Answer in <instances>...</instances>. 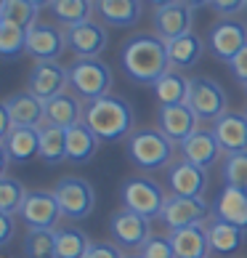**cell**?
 <instances>
[{
    "label": "cell",
    "mask_w": 247,
    "mask_h": 258,
    "mask_svg": "<svg viewBox=\"0 0 247 258\" xmlns=\"http://www.w3.org/2000/svg\"><path fill=\"white\" fill-rule=\"evenodd\" d=\"M244 22H247V8H244Z\"/></svg>",
    "instance_id": "7dc6e473"
},
{
    "label": "cell",
    "mask_w": 247,
    "mask_h": 258,
    "mask_svg": "<svg viewBox=\"0 0 247 258\" xmlns=\"http://www.w3.org/2000/svg\"><path fill=\"white\" fill-rule=\"evenodd\" d=\"M184 3H186V6H192L194 11H197V8H202V6H210V0H184Z\"/></svg>",
    "instance_id": "7bdbcfd3"
},
{
    "label": "cell",
    "mask_w": 247,
    "mask_h": 258,
    "mask_svg": "<svg viewBox=\"0 0 247 258\" xmlns=\"http://www.w3.org/2000/svg\"><path fill=\"white\" fill-rule=\"evenodd\" d=\"M120 64L125 75L138 85H154L170 70L168 59V43L157 35L138 32L122 43Z\"/></svg>",
    "instance_id": "6da1fadb"
},
{
    "label": "cell",
    "mask_w": 247,
    "mask_h": 258,
    "mask_svg": "<svg viewBox=\"0 0 247 258\" xmlns=\"http://www.w3.org/2000/svg\"><path fill=\"white\" fill-rule=\"evenodd\" d=\"M85 258H125L117 242H93Z\"/></svg>",
    "instance_id": "ab89813d"
},
{
    "label": "cell",
    "mask_w": 247,
    "mask_h": 258,
    "mask_svg": "<svg viewBox=\"0 0 247 258\" xmlns=\"http://www.w3.org/2000/svg\"><path fill=\"white\" fill-rule=\"evenodd\" d=\"M218 144L226 155H236V152H247V114L244 112H226L223 117L213 122Z\"/></svg>",
    "instance_id": "d6986e66"
},
{
    "label": "cell",
    "mask_w": 247,
    "mask_h": 258,
    "mask_svg": "<svg viewBox=\"0 0 247 258\" xmlns=\"http://www.w3.org/2000/svg\"><path fill=\"white\" fill-rule=\"evenodd\" d=\"M66 45L77 59H99L109 45V32L99 22H83L74 27H66Z\"/></svg>",
    "instance_id": "7c38bea8"
},
{
    "label": "cell",
    "mask_w": 247,
    "mask_h": 258,
    "mask_svg": "<svg viewBox=\"0 0 247 258\" xmlns=\"http://www.w3.org/2000/svg\"><path fill=\"white\" fill-rule=\"evenodd\" d=\"M229 70H231V75H234V80H236V83L247 85V45H244V48L229 61Z\"/></svg>",
    "instance_id": "60d3db41"
},
{
    "label": "cell",
    "mask_w": 247,
    "mask_h": 258,
    "mask_svg": "<svg viewBox=\"0 0 247 258\" xmlns=\"http://www.w3.org/2000/svg\"><path fill=\"white\" fill-rule=\"evenodd\" d=\"M69 88L72 93L88 104L112 91V70L101 59H74L69 67Z\"/></svg>",
    "instance_id": "277c9868"
},
{
    "label": "cell",
    "mask_w": 247,
    "mask_h": 258,
    "mask_svg": "<svg viewBox=\"0 0 247 258\" xmlns=\"http://www.w3.org/2000/svg\"><path fill=\"white\" fill-rule=\"evenodd\" d=\"M207 237H210V247L215 253H234L239 250L242 242H244V229L234 226L229 221H223V218L213 216L210 221H207Z\"/></svg>",
    "instance_id": "f1b7e54d"
},
{
    "label": "cell",
    "mask_w": 247,
    "mask_h": 258,
    "mask_svg": "<svg viewBox=\"0 0 247 258\" xmlns=\"http://www.w3.org/2000/svg\"><path fill=\"white\" fill-rule=\"evenodd\" d=\"M151 24H154V35L162 37L165 43L176 40L186 32H194V8L186 6L184 0H176L170 6L154 8V16H151Z\"/></svg>",
    "instance_id": "5bb4252c"
},
{
    "label": "cell",
    "mask_w": 247,
    "mask_h": 258,
    "mask_svg": "<svg viewBox=\"0 0 247 258\" xmlns=\"http://www.w3.org/2000/svg\"><path fill=\"white\" fill-rule=\"evenodd\" d=\"M37 14L40 8L32 6L30 0H0V22H11L30 30L32 24H37Z\"/></svg>",
    "instance_id": "d6a6232c"
},
{
    "label": "cell",
    "mask_w": 247,
    "mask_h": 258,
    "mask_svg": "<svg viewBox=\"0 0 247 258\" xmlns=\"http://www.w3.org/2000/svg\"><path fill=\"white\" fill-rule=\"evenodd\" d=\"M207 216H210V205H207L205 197H176V195H170L159 218H162V224L173 232V229L205 224Z\"/></svg>",
    "instance_id": "4fadbf2b"
},
{
    "label": "cell",
    "mask_w": 247,
    "mask_h": 258,
    "mask_svg": "<svg viewBox=\"0 0 247 258\" xmlns=\"http://www.w3.org/2000/svg\"><path fill=\"white\" fill-rule=\"evenodd\" d=\"M96 11V0H53L51 14L56 24H61L64 30L83 22H91V14Z\"/></svg>",
    "instance_id": "4dcf8cb0"
},
{
    "label": "cell",
    "mask_w": 247,
    "mask_h": 258,
    "mask_svg": "<svg viewBox=\"0 0 247 258\" xmlns=\"http://www.w3.org/2000/svg\"><path fill=\"white\" fill-rule=\"evenodd\" d=\"M66 45V30L51 22H37L27 30V53L35 61H59Z\"/></svg>",
    "instance_id": "9c48e42d"
},
{
    "label": "cell",
    "mask_w": 247,
    "mask_h": 258,
    "mask_svg": "<svg viewBox=\"0 0 247 258\" xmlns=\"http://www.w3.org/2000/svg\"><path fill=\"white\" fill-rule=\"evenodd\" d=\"M178 149H181V157L194 162V165L199 168H210L218 162V157H221V144H218L215 133L213 131H205V128H197L192 136H189L186 141H181L178 144Z\"/></svg>",
    "instance_id": "ffe728a7"
},
{
    "label": "cell",
    "mask_w": 247,
    "mask_h": 258,
    "mask_svg": "<svg viewBox=\"0 0 247 258\" xmlns=\"http://www.w3.org/2000/svg\"><path fill=\"white\" fill-rule=\"evenodd\" d=\"M0 53L6 59H16L19 53H27V30L11 22H0Z\"/></svg>",
    "instance_id": "d590c367"
},
{
    "label": "cell",
    "mask_w": 247,
    "mask_h": 258,
    "mask_svg": "<svg viewBox=\"0 0 247 258\" xmlns=\"http://www.w3.org/2000/svg\"><path fill=\"white\" fill-rule=\"evenodd\" d=\"M83 120H85V107L77 93L64 91L59 96H53L51 101H45V122H51V125L69 131L72 125H77Z\"/></svg>",
    "instance_id": "603a6c76"
},
{
    "label": "cell",
    "mask_w": 247,
    "mask_h": 258,
    "mask_svg": "<svg viewBox=\"0 0 247 258\" xmlns=\"http://www.w3.org/2000/svg\"><path fill=\"white\" fill-rule=\"evenodd\" d=\"M91 245L93 242L80 229H56V258H85Z\"/></svg>",
    "instance_id": "1f68e13d"
},
{
    "label": "cell",
    "mask_w": 247,
    "mask_h": 258,
    "mask_svg": "<svg viewBox=\"0 0 247 258\" xmlns=\"http://www.w3.org/2000/svg\"><path fill=\"white\" fill-rule=\"evenodd\" d=\"M24 255L27 258H56V229H27Z\"/></svg>",
    "instance_id": "836d02e7"
},
{
    "label": "cell",
    "mask_w": 247,
    "mask_h": 258,
    "mask_svg": "<svg viewBox=\"0 0 247 258\" xmlns=\"http://www.w3.org/2000/svg\"><path fill=\"white\" fill-rule=\"evenodd\" d=\"M120 197H122V205L128 210L149 218V221H154V218L162 216V208L168 203L165 189L159 186L154 178H146V176L125 178L120 186Z\"/></svg>",
    "instance_id": "5b68a950"
},
{
    "label": "cell",
    "mask_w": 247,
    "mask_h": 258,
    "mask_svg": "<svg viewBox=\"0 0 247 258\" xmlns=\"http://www.w3.org/2000/svg\"><path fill=\"white\" fill-rule=\"evenodd\" d=\"M199 117L194 114V109L189 104H173V107H159L157 112V128L165 133V136L173 141V144H181L192 133L197 131Z\"/></svg>",
    "instance_id": "e0dca14e"
},
{
    "label": "cell",
    "mask_w": 247,
    "mask_h": 258,
    "mask_svg": "<svg viewBox=\"0 0 247 258\" xmlns=\"http://www.w3.org/2000/svg\"><path fill=\"white\" fill-rule=\"evenodd\" d=\"M223 181H226V186H236V189H244L247 192V152L226 155Z\"/></svg>",
    "instance_id": "8d00e7d4"
},
{
    "label": "cell",
    "mask_w": 247,
    "mask_h": 258,
    "mask_svg": "<svg viewBox=\"0 0 247 258\" xmlns=\"http://www.w3.org/2000/svg\"><path fill=\"white\" fill-rule=\"evenodd\" d=\"M27 195H30V192L24 189V184H22L19 178L8 176V173L0 176V213L16 216L19 210H22Z\"/></svg>",
    "instance_id": "e575fe53"
},
{
    "label": "cell",
    "mask_w": 247,
    "mask_h": 258,
    "mask_svg": "<svg viewBox=\"0 0 247 258\" xmlns=\"http://www.w3.org/2000/svg\"><path fill=\"white\" fill-rule=\"evenodd\" d=\"M186 104L194 109V114L205 122H215L229 112V96H226L223 85L215 83L205 75L199 78H189V96Z\"/></svg>",
    "instance_id": "52a82bcc"
},
{
    "label": "cell",
    "mask_w": 247,
    "mask_h": 258,
    "mask_svg": "<svg viewBox=\"0 0 247 258\" xmlns=\"http://www.w3.org/2000/svg\"><path fill=\"white\" fill-rule=\"evenodd\" d=\"M202 53H205V40L197 32H186L168 43V59H170L173 70H189V67H194L202 59Z\"/></svg>",
    "instance_id": "484cf974"
},
{
    "label": "cell",
    "mask_w": 247,
    "mask_h": 258,
    "mask_svg": "<svg viewBox=\"0 0 247 258\" xmlns=\"http://www.w3.org/2000/svg\"><path fill=\"white\" fill-rule=\"evenodd\" d=\"M176 258H210V237H207V224H194L170 232Z\"/></svg>",
    "instance_id": "7402d4cb"
},
{
    "label": "cell",
    "mask_w": 247,
    "mask_h": 258,
    "mask_svg": "<svg viewBox=\"0 0 247 258\" xmlns=\"http://www.w3.org/2000/svg\"><path fill=\"white\" fill-rule=\"evenodd\" d=\"M244 93H247V85H244Z\"/></svg>",
    "instance_id": "c3c4849f"
},
{
    "label": "cell",
    "mask_w": 247,
    "mask_h": 258,
    "mask_svg": "<svg viewBox=\"0 0 247 258\" xmlns=\"http://www.w3.org/2000/svg\"><path fill=\"white\" fill-rule=\"evenodd\" d=\"M99 136L85 122H77L66 131V160L69 162H88L99 152Z\"/></svg>",
    "instance_id": "83f0119b"
},
{
    "label": "cell",
    "mask_w": 247,
    "mask_h": 258,
    "mask_svg": "<svg viewBox=\"0 0 247 258\" xmlns=\"http://www.w3.org/2000/svg\"><path fill=\"white\" fill-rule=\"evenodd\" d=\"M247 45V22L242 19H221L207 32V48L215 59L229 64Z\"/></svg>",
    "instance_id": "30bf717a"
},
{
    "label": "cell",
    "mask_w": 247,
    "mask_h": 258,
    "mask_svg": "<svg viewBox=\"0 0 247 258\" xmlns=\"http://www.w3.org/2000/svg\"><path fill=\"white\" fill-rule=\"evenodd\" d=\"M244 114H247V112H244Z\"/></svg>",
    "instance_id": "681fc988"
},
{
    "label": "cell",
    "mask_w": 247,
    "mask_h": 258,
    "mask_svg": "<svg viewBox=\"0 0 247 258\" xmlns=\"http://www.w3.org/2000/svg\"><path fill=\"white\" fill-rule=\"evenodd\" d=\"M109 232L122 250H141L151 237V221L128 208H120L109 218Z\"/></svg>",
    "instance_id": "ba28073f"
},
{
    "label": "cell",
    "mask_w": 247,
    "mask_h": 258,
    "mask_svg": "<svg viewBox=\"0 0 247 258\" xmlns=\"http://www.w3.org/2000/svg\"><path fill=\"white\" fill-rule=\"evenodd\" d=\"M0 152H3V170L8 162H30L40 157V128H14L6 139H0Z\"/></svg>",
    "instance_id": "ac0fdd59"
},
{
    "label": "cell",
    "mask_w": 247,
    "mask_h": 258,
    "mask_svg": "<svg viewBox=\"0 0 247 258\" xmlns=\"http://www.w3.org/2000/svg\"><path fill=\"white\" fill-rule=\"evenodd\" d=\"M154 99L159 101V107H173V104H186V96H189V78L181 72V70H170L159 78L154 85Z\"/></svg>",
    "instance_id": "4316f807"
},
{
    "label": "cell",
    "mask_w": 247,
    "mask_h": 258,
    "mask_svg": "<svg viewBox=\"0 0 247 258\" xmlns=\"http://www.w3.org/2000/svg\"><path fill=\"white\" fill-rule=\"evenodd\" d=\"M146 3H151L154 8H162V6H170V3H176V0H146Z\"/></svg>",
    "instance_id": "ee69618b"
},
{
    "label": "cell",
    "mask_w": 247,
    "mask_h": 258,
    "mask_svg": "<svg viewBox=\"0 0 247 258\" xmlns=\"http://www.w3.org/2000/svg\"><path fill=\"white\" fill-rule=\"evenodd\" d=\"M32 6H37V8H51V3L53 0H30Z\"/></svg>",
    "instance_id": "f6af8a7d"
},
{
    "label": "cell",
    "mask_w": 247,
    "mask_h": 258,
    "mask_svg": "<svg viewBox=\"0 0 247 258\" xmlns=\"http://www.w3.org/2000/svg\"><path fill=\"white\" fill-rule=\"evenodd\" d=\"M128 141V157L133 160V165L141 170H162L176 155L173 141L159 128H138L133 131Z\"/></svg>",
    "instance_id": "3957f363"
},
{
    "label": "cell",
    "mask_w": 247,
    "mask_h": 258,
    "mask_svg": "<svg viewBox=\"0 0 247 258\" xmlns=\"http://www.w3.org/2000/svg\"><path fill=\"white\" fill-rule=\"evenodd\" d=\"M19 216H22V221L30 229H59L61 208H59V200H56L53 192L37 189V192L27 195Z\"/></svg>",
    "instance_id": "9a60e30c"
},
{
    "label": "cell",
    "mask_w": 247,
    "mask_h": 258,
    "mask_svg": "<svg viewBox=\"0 0 247 258\" xmlns=\"http://www.w3.org/2000/svg\"><path fill=\"white\" fill-rule=\"evenodd\" d=\"M210 8L223 19H234L236 14H244L247 0H210Z\"/></svg>",
    "instance_id": "f35d334b"
},
{
    "label": "cell",
    "mask_w": 247,
    "mask_h": 258,
    "mask_svg": "<svg viewBox=\"0 0 247 258\" xmlns=\"http://www.w3.org/2000/svg\"><path fill=\"white\" fill-rule=\"evenodd\" d=\"M213 216L223 218L234 226H239L247 232V192L236 186H223L213 205Z\"/></svg>",
    "instance_id": "d4e9b609"
},
{
    "label": "cell",
    "mask_w": 247,
    "mask_h": 258,
    "mask_svg": "<svg viewBox=\"0 0 247 258\" xmlns=\"http://www.w3.org/2000/svg\"><path fill=\"white\" fill-rule=\"evenodd\" d=\"M96 14L109 27H133L144 16V0H96Z\"/></svg>",
    "instance_id": "cb8c5ba5"
},
{
    "label": "cell",
    "mask_w": 247,
    "mask_h": 258,
    "mask_svg": "<svg viewBox=\"0 0 247 258\" xmlns=\"http://www.w3.org/2000/svg\"><path fill=\"white\" fill-rule=\"evenodd\" d=\"M85 125L101 141H120L133 133V107L120 96H101L85 104Z\"/></svg>",
    "instance_id": "7a4b0ae2"
},
{
    "label": "cell",
    "mask_w": 247,
    "mask_h": 258,
    "mask_svg": "<svg viewBox=\"0 0 247 258\" xmlns=\"http://www.w3.org/2000/svg\"><path fill=\"white\" fill-rule=\"evenodd\" d=\"M53 195L59 200L61 216L69 221H83L93 213L96 208V192H93L91 181H85L80 176H64L56 181Z\"/></svg>",
    "instance_id": "8992f818"
},
{
    "label": "cell",
    "mask_w": 247,
    "mask_h": 258,
    "mask_svg": "<svg viewBox=\"0 0 247 258\" xmlns=\"http://www.w3.org/2000/svg\"><path fill=\"white\" fill-rule=\"evenodd\" d=\"M40 160L51 168L66 160V128L51 125V122L40 125Z\"/></svg>",
    "instance_id": "f546056e"
},
{
    "label": "cell",
    "mask_w": 247,
    "mask_h": 258,
    "mask_svg": "<svg viewBox=\"0 0 247 258\" xmlns=\"http://www.w3.org/2000/svg\"><path fill=\"white\" fill-rule=\"evenodd\" d=\"M144 258H176V250H173V242L170 237H159V234H151L146 245L138 250Z\"/></svg>",
    "instance_id": "74e56055"
},
{
    "label": "cell",
    "mask_w": 247,
    "mask_h": 258,
    "mask_svg": "<svg viewBox=\"0 0 247 258\" xmlns=\"http://www.w3.org/2000/svg\"><path fill=\"white\" fill-rule=\"evenodd\" d=\"M3 107L8 109L14 120V128H40L45 122V101L32 96L30 91L14 93L3 101Z\"/></svg>",
    "instance_id": "44dd1931"
},
{
    "label": "cell",
    "mask_w": 247,
    "mask_h": 258,
    "mask_svg": "<svg viewBox=\"0 0 247 258\" xmlns=\"http://www.w3.org/2000/svg\"><path fill=\"white\" fill-rule=\"evenodd\" d=\"M168 186L176 197H205L207 192V168H199L189 160H181L168 170Z\"/></svg>",
    "instance_id": "2e32d148"
},
{
    "label": "cell",
    "mask_w": 247,
    "mask_h": 258,
    "mask_svg": "<svg viewBox=\"0 0 247 258\" xmlns=\"http://www.w3.org/2000/svg\"><path fill=\"white\" fill-rule=\"evenodd\" d=\"M14 229H16V221L11 213H0V245H8L14 237Z\"/></svg>",
    "instance_id": "b9f144b4"
},
{
    "label": "cell",
    "mask_w": 247,
    "mask_h": 258,
    "mask_svg": "<svg viewBox=\"0 0 247 258\" xmlns=\"http://www.w3.org/2000/svg\"><path fill=\"white\" fill-rule=\"evenodd\" d=\"M69 88V70L59 61H35L27 78V91L40 101H51Z\"/></svg>",
    "instance_id": "8fae6325"
},
{
    "label": "cell",
    "mask_w": 247,
    "mask_h": 258,
    "mask_svg": "<svg viewBox=\"0 0 247 258\" xmlns=\"http://www.w3.org/2000/svg\"><path fill=\"white\" fill-rule=\"evenodd\" d=\"M125 258H144V255H141V253H136V255H125Z\"/></svg>",
    "instance_id": "bcb514c9"
}]
</instances>
